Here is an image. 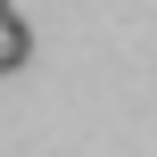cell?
Listing matches in <instances>:
<instances>
[{"mask_svg": "<svg viewBox=\"0 0 157 157\" xmlns=\"http://www.w3.org/2000/svg\"><path fill=\"white\" fill-rule=\"evenodd\" d=\"M0 8H8V0H0Z\"/></svg>", "mask_w": 157, "mask_h": 157, "instance_id": "obj_2", "label": "cell"}, {"mask_svg": "<svg viewBox=\"0 0 157 157\" xmlns=\"http://www.w3.org/2000/svg\"><path fill=\"white\" fill-rule=\"evenodd\" d=\"M25 58H33V25H25L17 8H0V75H17Z\"/></svg>", "mask_w": 157, "mask_h": 157, "instance_id": "obj_1", "label": "cell"}]
</instances>
